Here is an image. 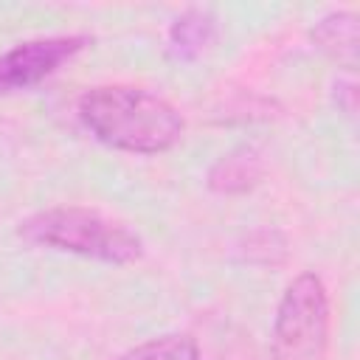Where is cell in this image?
I'll return each instance as SVG.
<instances>
[{"instance_id": "cell-8", "label": "cell", "mask_w": 360, "mask_h": 360, "mask_svg": "<svg viewBox=\"0 0 360 360\" xmlns=\"http://www.w3.org/2000/svg\"><path fill=\"white\" fill-rule=\"evenodd\" d=\"M115 360H202V349L197 338H191L188 332H166L143 343H135Z\"/></svg>"}, {"instance_id": "cell-3", "label": "cell", "mask_w": 360, "mask_h": 360, "mask_svg": "<svg viewBox=\"0 0 360 360\" xmlns=\"http://www.w3.org/2000/svg\"><path fill=\"white\" fill-rule=\"evenodd\" d=\"M332 304L315 270L298 273L281 292L270 329V360H326Z\"/></svg>"}, {"instance_id": "cell-11", "label": "cell", "mask_w": 360, "mask_h": 360, "mask_svg": "<svg viewBox=\"0 0 360 360\" xmlns=\"http://www.w3.org/2000/svg\"><path fill=\"white\" fill-rule=\"evenodd\" d=\"M332 98H335V107L346 118L357 115V84H354V79H338L335 90H332Z\"/></svg>"}, {"instance_id": "cell-7", "label": "cell", "mask_w": 360, "mask_h": 360, "mask_svg": "<svg viewBox=\"0 0 360 360\" xmlns=\"http://www.w3.org/2000/svg\"><path fill=\"white\" fill-rule=\"evenodd\" d=\"M312 45L335 59L349 73L357 68V14L354 11H329L309 28Z\"/></svg>"}, {"instance_id": "cell-2", "label": "cell", "mask_w": 360, "mask_h": 360, "mask_svg": "<svg viewBox=\"0 0 360 360\" xmlns=\"http://www.w3.org/2000/svg\"><path fill=\"white\" fill-rule=\"evenodd\" d=\"M17 239L31 248L70 253L112 267L135 264L143 239L135 228L84 205H51L17 222Z\"/></svg>"}, {"instance_id": "cell-5", "label": "cell", "mask_w": 360, "mask_h": 360, "mask_svg": "<svg viewBox=\"0 0 360 360\" xmlns=\"http://www.w3.org/2000/svg\"><path fill=\"white\" fill-rule=\"evenodd\" d=\"M267 172V160L264 152L253 143H239L228 152H222L205 174V186L208 191L219 194V197H239L253 191Z\"/></svg>"}, {"instance_id": "cell-1", "label": "cell", "mask_w": 360, "mask_h": 360, "mask_svg": "<svg viewBox=\"0 0 360 360\" xmlns=\"http://www.w3.org/2000/svg\"><path fill=\"white\" fill-rule=\"evenodd\" d=\"M76 115L93 141L127 155H163L186 135L180 110L138 84L90 87L79 96Z\"/></svg>"}, {"instance_id": "cell-9", "label": "cell", "mask_w": 360, "mask_h": 360, "mask_svg": "<svg viewBox=\"0 0 360 360\" xmlns=\"http://www.w3.org/2000/svg\"><path fill=\"white\" fill-rule=\"evenodd\" d=\"M239 253L250 264H278L284 259V253H287V242H284V236L278 231L262 228V231H253V233L245 236Z\"/></svg>"}, {"instance_id": "cell-6", "label": "cell", "mask_w": 360, "mask_h": 360, "mask_svg": "<svg viewBox=\"0 0 360 360\" xmlns=\"http://www.w3.org/2000/svg\"><path fill=\"white\" fill-rule=\"evenodd\" d=\"M219 37V17L208 6L183 8L166 28V56L177 65L197 62Z\"/></svg>"}, {"instance_id": "cell-10", "label": "cell", "mask_w": 360, "mask_h": 360, "mask_svg": "<svg viewBox=\"0 0 360 360\" xmlns=\"http://www.w3.org/2000/svg\"><path fill=\"white\" fill-rule=\"evenodd\" d=\"M248 338H250V335H248ZM248 338H245V335L228 338V340L217 349L214 360H262V357L256 354V349H253V343H250Z\"/></svg>"}, {"instance_id": "cell-4", "label": "cell", "mask_w": 360, "mask_h": 360, "mask_svg": "<svg viewBox=\"0 0 360 360\" xmlns=\"http://www.w3.org/2000/svg\"><path fill=\"white\" fill-rule=\"evenodd\" d=\"M87 45H93L90 34H51L11 45L0 53V96L42 84L70 59H76Z\"/></svg>"}]
</instances>
